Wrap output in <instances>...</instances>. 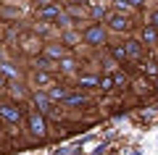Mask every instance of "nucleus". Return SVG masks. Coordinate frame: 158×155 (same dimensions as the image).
<instances>
[{"mask_svg":"<svg viewBox=\"0 0 158 155\" xmlns=\"http://www.w3.org/2000/svg\"><path fill=\"white\" fill-rule=\"evenodd\" d=\"M82 39H85L90 47H100V45H106V27L103 24H90V27L82 29Z\"/></svg>","mask_w":158,"mask_h":155,"instance_id":"nucleus-1","label":"nucleus"},{"mask_svg":"<svg viewBox=\"0 0 158 155\" xmlns=\"http://www.w3.org/2000/svg\"><path fill=\"white\" fill-rule=\"evenodd\" d=\"M27 124H29V132H32V137H45L48 134V121H45V116L40 111H29V116H27Z\"/></svg>","mask_w":158,"mask_h":155,"instance_id":"nucleus-2","label":"nucleus"},{"mask_svg":"<svg viewBox=\"0 0 158 155\" xmlns=\"http://www.w3.org/2000/svg\"><path fill=\"white\" fill-rule=\"evenodd\" d=\"M0 118H6L8 124H21L24 118V111L13 103H0Z\"/></svg>","mask_w":158,"mask_h":155,"instance_id":"nucleus-3","label":"nucleus"},{"mask_svg":"<svg viewBox=\"0 0 158 155\" xmlns=\"http://www.w3.org/2000/svg\"><path fill=\"white\" fill-rule=\"evenodd\" d=\"M124 53L129 61H142L145 58V45L140 42V39H127L124 42Z\"/></svg>","mask_w":158,"mask_h":155,"instance_id":"nucleus-4","label":"nucleus"},{"mask_svg":"<svg viewBox=\"0 0 158 155\" xmlns=\"http://www.w3.org/2000/svg\"><path fill=\"white\" fill-rule=\"evenodd\" d=\"M106 24H108V29H113V32H127L129 29V18L124 16V13H108L106 16Z\"/></svg>","mask_w":158,"mask_h":155,"instance_id":"nucleus-5","label":"nucleus"},{"mask_svg":"<svg viewBox=\"0 0 158 155\" xmlns=\"http://www.w3.org/2000/svg\"><path fill=\"white\" fill-rule=\"evenodd\" d=\"M32 97H34V105H37V111L42 113V116H45V113H50V111H53V100L48 97L45 92H40V89H37V92H34Z\"/></svg>","mask_w":158,"mask_h":155,"instance_id":"nucleus-6","label":"nucleus"},{"mask_svg":"<svg viewBox=\"0 0 158 155\" xmlns=\"http://www.w3.org/2000/svg\"><path fill=\"white\" fill-rule=\"evenodd\" d=\"M140 42H142V45H148V47H153V45L158 42V29H156V27H150V24H145V27L140 29Z\"/></svg>","mask_w":158,"mask_h":155,"instance_id":"nucleus-7","label":"nucleus"},{"mask_svg":"<svg viewBox=\"0 0 158 155\" xmlns=\"http://www.w3.org/2000/svg\"><path fill=\"white\" fill-rule=\"evenodd\" d=\"M58 13H61V6H56V3H45V6L40 8V18L42 21H56Z\"/></svg>","mask_w":158,"mask_h":155,"instance_id":"nucleus-8","label":"nucleus"},{"mask_svg":"<svg viewBox=\"0 0 158 155\" xmlns=\"http://www.w3.org/2000/svg\"><path fill=\"white\" fill-rule=\"evenodd\" d=\"M45 58H66V47L61 45H48L45 47Z\"/></svg>","mask_w":158,"mask_h":155,"instance_id":"nucleus-9","label":"nucleus"},{"mask_svg":"<svg viewBox=\"0 0 158 155\" xmlns=\"http://www.w3.org/2000/svg\"><path fill=\"white\" fill-rule=\"evenodd\" d=\"M140 68H142V74L158 79V63H156V61H145V58H142V61H140Z\"/></svg>","mask_w":158,"mask_h":155,"instance_id":"nucleus-10","label":"nucleus"},{"mask_svg":"<svg viewBox=\"0 0 158 155\" xmlns=\"http://www.w3.org/2000/svg\"><path fill=\"white\" fill-rule=\"evenodd\" d=\"M111 55L116 58L121 66H127V63H129V58H127V53H124V45H111Z\"/></svg>","mask_w":158,"mask_h":155,"instance_id":"nucleus-11","label":"nucleus"},{"mask_svg":"<svg viewBox=\"0 0 158 155\" xmlns=\"http://www.w3.org/2000/svg\"><path fill=\"white\" fill-rule=\"evenodd\" d=\"M111 79H113V89H116V87H118V89H124L127 84H129V76H127V74H124V68H118V71L113 74Z\"/></svg>","mask_w":158,"mask_h":155,"instance_id":"nucleus-12","label":"nucleus"},{"mask_svg":"<svg viewBox=\"0 0 158 155\" xmlns=\"http://www.w3.org/2000/svg\"><path fill=\"white\" fill-rule=\"evenodd\" d=\"M34 68H37V71H53V68H56V63L50 61V58H34Z\"/></svg>","mask_w":158,"mask_h":155,"instance_id":"nucleus-13","label":"nucleus"},{"mask_svg":"<svg viewBox=\"0 0 158 155\" xmlns=\"http://www.w3.org/2000/svg\"><path fill=\"white\" fill-rule=\"evenodd\" d=\"M98 89H103V92H111V89H113L111 74H100V76H98Z\"/></svg>","mask_w":158,"mask_h":155,"instance_id":"nucleus-14","label":"nucleus"},{"mask_svg":"<svg viewBox=\"0 0 158 155\" xmlns=\"http://www.w3.org/2000/svg\"><path fill=\"white\" fill-rule=\"evenodd\" d=\"M0 74H6V76H11V79H19V71H16V68H13L8 61L0 63Z\"/></svg>","mask_w":158,"mask_h":155,"instance_id":"nucleus-15","label":"nucleus"},{"mask_svg":"<svg viewBox=\"0 0 158 155\" xmlns=\"http://www.w3.org/2000/svg\"><path fill=\"white\" fill-rule=\"evenodd\" d=\"M66 105H85L87 103V97L85 95H66V100H63Z\"/></svg>","mask_w":158,"mask_h":155,"instance_id":"nucleus-16","label":"nucleus"},{"mask_svg":"<svg viewBox=\"0 0 158 155\" xmlns=\"http://www.w3.org/2000/svg\"><path fill=\"white\" fill-rule=\"evenodd\" d=\"M56 24H58V27H63V29H69L74 21H71V16H69V13H63V11H61V13L56 16Z\"/></svg>","mask_w":158,"mask_h":155,"instance_id":"nucleus-17","label":"nucleus"},{"mask_svg":"<svg viewBox=\"0 0 158 155\" xmlns=\"http://www.w3.org/2000/svg\"><path fill=\"white\" fill-rule=\"evenodd\" d=\"M48 97H50V100H66V89H63V87H50Z\"/></svg>","mask_w":158,"mask_h":155,"instance_id":"nucleus-18","label":"nucleus"},{"mask_svg":"<svg viewBox=\"0 0 158 155\" xmlns=\"http://www.w3.org/2000/svg\"><path fill=\"white\" fill-rule=\"evenodd\" d=\"M58 68H63V71H74V68H77V61H74V58H61Z\"/></svg>","mask_w":158,"mask_h":155,"instance_id":"nucleus-19","label":"nucleus"},{"mask_svg":"<svg viewBox=\"0 0 158 155\" xmlns=\"http://www.w3.org/2000/svg\"><path fill=\"white\" fill-rule=\"evenodd\" d=\"M79 87H98V76H79Z\"/></svg>","mask_w":158,"mask_h":155,"instance_id":"nucleus-20","label":"nucleus"},{"mask_svg":"<svg viewBox=\"0 0 158 155\" xmlns=\"http://www.w3.org/2000/svg\"><path fill=\"white\" fill-rule=\"evenodd\" d=\"M106 16H108L106 6H92V18H106Z\"/></svg>","mask_w":158,"mask_h":155,"instance_id":"nucleus-21","label":"nucleus"},{"mask_svg":"<svg viewBox=\"0 0 158 155\" xmlns=\"http://www.w3.org/2000/svg\"><path fill=\"white\" fill-rule=\"evenodd\" d=\"M135 89H137V92H148V89H150V82H148V79H140V82H135Z\"/></svg>","mask_w":158,"mask_h":155,"instance_id":"nucleus-22","label":"nucleus"},{"mask_svg":"<svg viewBox=\"0 0 158 155\" xmlns=\"http://www.w3.org/2000/svg\"><path fill=\"white\" fill-rule=\"evenodd\" d=\"M34 82H37V84H48V82H50V76H48L45 71H37V74H34Z\"/></svg>","mask_w":158,"mask_h":155,"instance_id":"nucleus-23","label":"nucleus"},{"mask_svg":"<svg viewBox=\"0 0 158 155\" xmlns=\"http://www.w3.org/2000/svg\"><path fill=\"white\" fill-rule=\"evenodd\" d=\"M124 3L129 8H142V6H145V0H124Z\"/></svg>","mask_w":158,"mask_h":155,"instance_id":"nucleus-24","label":"nucleus"},{"mask_svg":"<svg viewBox=\"0 0 158 155\" xmlns=\"http://www.w3.org/2000/svg\"><path fill=\"white\" fill-rule=\"evenodd\" d=\"M150 27H156V29H158V11L150 16Z\"/></svg>","mask_w":158,"mask_h":155,"instance_id":"nucleus-25","label":"nucleus"},{"mask_svg":"<svg viewBox=\"0 0 158 155\" xmlns=\"http://www.w3.org/2000/svg\"><path fill=\"white\" fill-rule=\"evenodd\" d=\"M77 3H85V6H90V0H77Z\"/></svg>","mask_w":158,"mask_h":155,"instance_id":"nucleus-26","label":"nucleus"},{"mask_svg":"<svg viewBox=\"0 0 158 155\" xmlns=\"http://www.w3.org/2000/svg\"><path fill=\"white\" fill-rule=\"evenodd\" d=\"M3 84H6V79H3V74H0V87H3Z\"/></svg>","mask_w":158,"mask_h":155,"instance_id":"nucleus-27","label":"nucleus"},{"mask_svg":"<svg viewBox=\"0 0 158 155\" xmlns=\"http://www.w3.org/2000/svg\"><path fill=\"white\" fill-rule=\"evenodd\" d=\"M156 92H158V79H156Z\"/></svg>","mask_w":158,"mask_h":155,"instance_id":"nucleus-28","label":"nucleus"}]
</instances>
